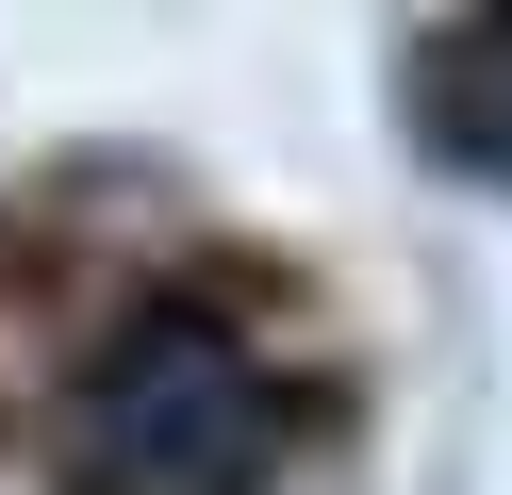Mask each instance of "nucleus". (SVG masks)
Returning a JSON list of instances; mask_svg holds the SVG:
<instances>
[{
  "mask_svg": "<svg viewBox=\"0 0 512 495\" xmlns=\"http://www.w3.org/2000/svg\"><path fill=\"white\" fill-rule=\"evenodd\" d=\"M281 446H298V396L248 347L232 314H133L100 363L67 380V429H50V495H281Z\"/></svg>",
  "mask_w": 512,
  "mask_h": 495,
  "instance_id": "obj_1",
  "label": "nucleus"
},
{
  "mask_svg": "<svg viewBox=\"0 0 512 495\" xmlns=\"http://www.w3.org/2000/svg\"><path fill=\"white\" fill-rule=\"evenodd\" d=\"M430 149L512 198V0L446 17V50H430Z\"/></svg>",
  "mask_w": 512,
  "mask_h": 495,
  "instance_id": "obj_2",
  "label": "nucleus"
}]
</instances>
